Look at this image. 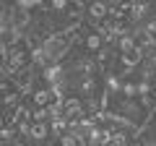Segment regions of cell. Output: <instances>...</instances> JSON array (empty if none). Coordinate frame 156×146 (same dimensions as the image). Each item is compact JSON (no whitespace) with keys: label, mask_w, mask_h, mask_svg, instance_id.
<instances>
[{"label":"cell","mask_w":156,"mask_h":146,"mask_svg":"<svg viewBox=\"0 0 156 146\" xmlns=\"http://www.w3.org/2000/svg\"><path fill=\"white\" fill-rule=\"evenodd\" d=\"M3 63H5V68H8L11 73L23 71V68L29 65V47H26V45H21V42H18V45H8Z\"/></svg>","instance_id":"1"},{"label":"cell","mask_w":156,"mask_h":146,"mask_svg":"<svg viewBox=\"0 0 156 146\" xmlns=\"http://www.w3.org/2000/svg\"><path fill=\"white\" fill-rule=\"evenodd\" d=\"M112 13V5L107 0H89V5H86V21L91 24H104Z\"/></svg>","instance_id":"2"},{"label":"cell","mask_w":156,"mask_h":146,"mask_svg":"<svg viewBox=\"0 0 156 146\" xmlns=\"http://www.w3.org/2000/svg\"><path fill=\"white\" fill-rule=\"evenodd\" d=\"M23 133H26V138L31 141V144H39V146H42L47 138H50L52 130H50V123H29Z\"/></svg>","instance_id":"3"},{"label":"cell","mask_w":156,"mask_h":146,"mask_svg":"<svg viewBox=\"0 0 156 146\" xmlns=\"http://www.w3.org/2000/svg\"><path fill=\"white\" fill-rule=\"evenodd\" d=\"M83 45H86L89 52H99L101 47H104V34H101V31H89L83 37Z\"/></svg>","instance_id":"4"},{"label":"cell","mask_w":156,"mask_h":146,"mask_svg":"<svg viewBox=\"0 0 156 146\" xmlns=\"http://www.w3.org/2000/svg\"><path fill=\"white\" fill-rule=\"evenodd\" d=\"M57 146H83V141L78 138L76 133H68V130H62V133H57Z\"/></svg>","instance_id":"5"},{"label":"cell","mask_w":156,"mask_h":146,"mask_svg":"<svg viewBox=\"0 0 156 146\" xmlns=\"http://www.w3.org/2000/svg\"><path fill=\"white\" fill-rule=\"evenodd\" d=\"M104 84H107V94H120V86H122V78L120 76H107L104 78Z\"/></svg>","instance_id":"6"},{"label":"cell","mask_w":156,"mask_h":146,"mask_svg":"<svg viewBox=\"0 0 156 146\" xmlns=\"http://www.w3.org/2000/svg\"><path fill=\"white\" fill-rule=\"evenodd\" d=\"M120 91H122L125 99H135V97H138V91H135V81H122Z\"/></svg>","instance_id":"7"},{"label":"cell","mask_w":156,"mask_h":146,"mask_svg":"<svg viewBox=\"0 0 156 146\" xmlns=\"http://www.w3.org/2000/svg\"><path fill=\"white\" fill-rule=\"evenodd\" d=\"M42 3H44V0H16V8H23V11L31 13L34 8H39Z\"/></svg>","instance_id":"8"},{"label":"cell","mask_w":156,"mask_h":146,"mask_svg":"<svg viewBox=\"0 0 156 146\" xmlns=\"http://www.w3.org/2000/svg\"><path fill=\"white\" fill-rule=\"evenodd\" d=\"M47 5H50V11H68V5H70V0H47Z\"/></svg>","instance_id":"9"},{"label":"cell","mask_w":156,"mask_h":146,"mask_svg":"<svg viewBox=\"0 0 156 146\" xmlns=\"http://www.w3.org/2000/svg\"><path fill=\"white\" fill-rule=\"evenodd\" d=\"M8 128V123H5V118H3V115H0V133H3V130Z\"/></svg>","instance_id":"10"},{"label":"cell","mask_w":156,"mask_h":146,"mask_svg":"<svg viewBox=\"0 0 156 146\" xmlns=\"http://www.w3.org/2000/svg\"><path fill=\"white\" fill-rule=\"evenodd\" d=\"M0 110H3V97H0Z\"/></svg>","instance_id":"11"}]
</instances>
